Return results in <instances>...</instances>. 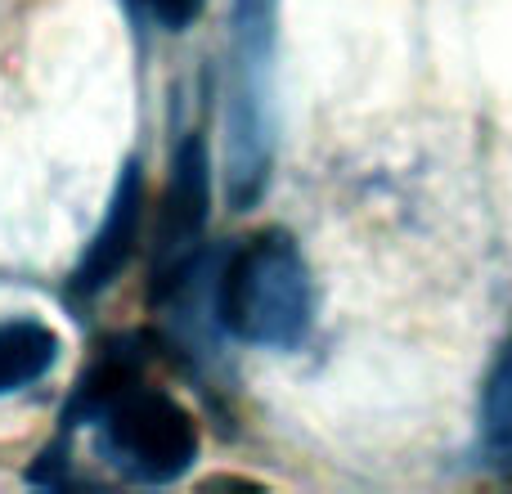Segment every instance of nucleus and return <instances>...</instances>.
<instances>
[{
  "label": "nucleus",
  "mask_w": 512,
  "mask_h": 494,
  "mask_svg": "<svg viewBox=\"0 0 512 494\" xmlns=\"http://www.w3.org/2000/svg\"><path fill=\"white\" fill-rule=\"evenodd\" d=\"M59 364V333L41 319H5L0 324V396L41 382Z\"/></svg>",
  "instance_id": "423d86ee"
},
{
  "label": "nucleus",
  "mask_w": 512,
  "mask_h": 494,
  "mask_svg": "<svg viewBox=\"0 0 512 494\" xmlns=\"http://www.w3.org/2000/svg\"><path fill=\"white\" fill-rule=\"evenodd\" d=\"M274 9L279 0H234L230 18V108H225V194L234 212H248L270 180L274 122Z\"/></svg>",
  "instance_id": "f03ea898"
},
{
  "label": "nucleus",
  "mask_w": 512,
  "mask_h": 494,
  "mask_svg": "<svg viewBox=\"0 0 512 494\" xmlns=\"http://www.w3.org/2000/svg\"><path fill=\"white\" fill-rule=\"evenodd\" d=\"M90 423H99L104 459L135 486H171L198 459L194 414L167 391L144 387L140 378L108 391Z\"/></svg>",
  "instance_id": "7ed1b4c3"
},
{
  "label": "nucleus",
  "mask_w": 512,
  "mask_h": 494,
  "mask_svg": "<svg viewBox=\"0 0 512 494\" xmlns=\"http://www.w3.org/2000/svg\"><path fill=\"white\" fill-rule=\"evenodd\" d=\"M481 432L504 463H512V342L499 351L495 369L481 391Z\"/></svg>",
  "instance_id": "0eeeda50"
},
{
  "label": "nucleus",
  "mask_w": 512,
  "mask_h": 494,
  "mask_svg": "<svg viewBox=\"0 0 512 494\" xmlns=\"http://www.w3.org/2000/svg\"><path fill=\"white\" fill-rule=\"evenodd\" d=\"M207 216H212V158H207L203 135H185L171 158V185L162 198L158 243H153L158 252L153 288L158 292H176L194 274Z\"/></svg>",
  "instance_id": "20e7f679"
},
{
  "label": "nucleus",
  "mask_w": 512,
  "mask_h": 494,
  "mask_svg": "<svg viewBox=\"0 0 512 494\" xmlns=\"http://www.w3.org/2000/svg\"><path fill=\"white\" fill-rule=\"evenodd\" d=\"M315 315V288L297 239L288 230H261L225 256L216 274V319L230 337L270 351L306 342Z\"/></svg>",
  "instance_id": "f257e3e1"
},
{
  "label": "nucleus",
  "mask_w": 512,
  "mask_h": 494,
  "mask_svg": "<svg viewBox=\"0 0 512 494\" xmlns=\"http://www.w3.org/2000/svg\"><path fill=\"white\" fill-rule=\"evenodd\" d=\"M144 5H149V14L158 18L167 32H185V27L203 14V0H144Z\"/></svg>",
  "instance_id": "6e6552de"
},
{
  "label": "nucleus",
  "mask_w": 512,
  "mask_h": 494,
  "mask_svg": "<svg viewBox=\"0 0 512 494\" xmlns=\"http://www.w3.org/2000/svg\"><path fill=\"white\" fill-rule=\"evenodd\" d=\"M140 225H144V176L140 162H126L113 198H108L104 221H99L95 239L86 243V252H81L77 270L68 279L72 297H99L104 288H113V279L131 265L135 247H140Z\"/></svg>",
  "instance_id": "39448f33"
}]
</instances>
